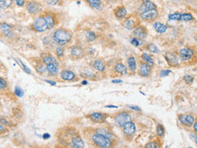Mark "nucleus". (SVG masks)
I'll use <instances>...</instances> for the list:
<instances>
[{
    "label": "nucleus",
    "mask_w": 197,
    "mask_h": 148,
    "mask_svg": "<svg viewBox=\"0 0 197 148\" xmlns=\"http://www.w3.org/2000/svg\"><path fill=\"white\" fill-rule=\"evenodd\" d=\"M72 38V34L69 30L59 28L54 31L53 35V41L58 45H67Z\"/></svg>",
    "instance_id": "nucleus-1"
},
{
    "label": "nucleus",
    "mask_w": 197,
    "mask_h": 148,
    "mask_svg": "<svg viewBox=\"0 0 197 148\" xmlns=\"http://www.w3.org/2000/svg\"><path fill=\"white\" fill-rule=\"evenodd\" d=\"M91 140L94 145L98 146V147L108 148L112 147L114 146L113 140L109 139V138L104 136V135L97 133L96 132H94V134H92Z\"/></svg>",
    "instance_id": "nucleus-2"
},
{
    "label": "nucleus",
    "mask_w": 197,
    "mask_h": 148,
    "mask_svg": "<svg viewBox=\"0 0 197 148\" xmlns=\"http://www.w3.org/2000/svg\"><path fill=\"white\" fill-rule=\"evenodd\" d=\"M78 134H79V133H77V131H76L73 128H72V129H67L65 131L61 133L60 138H58V139L60 140V143H61L63 145L70 146L71 143H72L73 138Z\"/></svg>",
    "instance_id": "nucleus-3"
},
{
    "label": "nucleus",
    "mask_w": 197,
    "mask_h": 148,
    "mask_svg": "<svg viewBox=\"0 0 197 148\" xmlns=\"http://www.w3.org/2000/svg\"><path fill=\"white\" fill-rule=\"evenodd\" d=\"M114 123H115V124H116L118 128H122L125 123L131 121V115L128 114L127 112L122 111L114 115Z\"/></svg>",
    "instance_id": "nucleus-4"
},
{
    "label": "nucleus",
    "mask_w": 197,
    "mask_h": 148,
    "mask_svg": "<svg viewBox=\"0 0 197 148\" xmlns=\"http://www.w3.org/2000/svg\"><path fill=\"white\" fill-rule=\"evenodd\" d=\"M33 29L37 32H43L47 30V22L44 16H40L36 18L33 22Z\"/></svg>",
    "instance_id": "nucleus-5"
},
{
    "label": "nucleus",
    "mask_w": 197,
    "mask_h": 148,
    "mask_svg": "<svg viewBox=\"0 0 197 148\" xmlns=\"http://www.w3.org/2000/svg\"><path fill=\"white\" fill-rule=\"evenodd\" d=\"M178 120L184 127L186 128H192L193 123L195 121V116L190 114H181L178 115Z\"/></svg>",
    "instance_id": "nucleus-6"
},
{
    "label": "nucleus",
    "mask_w": 197,
    "mask_h": 148,
    "mask_svg": "<svg viewBox=\"0 0 197 148\" xmlns=\"http://www.w3.org/2000/svg\"><path fill=\"white\" fill-rule=\"evenodd\" d=\"M136 125L133 122L129 121L127 123H125L123 127H122V132H123V134L127 138H131V137H133V135L136 133Z\"/></svg>",
    "instance_id": "nucleus-7"
},
{
    "label": "nucleus",
    "mask_w": 197,
    "mask_h": 148,
    "mask_svg": "<svg viewBox=\"0 0 197 148\" xmlns=\"http://www.w3.org/2000/svg\"><path fill=\"white\" fill-rule=\"evenodd\" d=\"M195 54V51L190 48H183L179 51V58L181 61L186 62L191 60Z\"/></svg>",
    "instance_id": "nucleus-8"
},
{
    "label": "nucleus",
    "mask_w": 197,
    "mask_h": 148,
    "mask_svg": "<svg viewBox=\"0 0 197 148\" xmlns=\"http://www.w3.org/2000/svg\"><path fill=\"white\" fill-rule=\"evenodd\" d=\"M108 117V115L107 114H104L101 112H94V113L88 115V118L90 119L96 123H104Z\"/></svg>",
    "instance_id": "nucleus-9"
},
{
    "label": "nucleus",
    "mask_w": 197,
    "mask_h": 148,
    "mask_svg": "<svg viewBox=\"0 0 197 148\" xmlns=\"http://www.w3.org/2000/svg\"><path fill=\"white\" fill-rule=\"evenodd\" d=\"M140 21L139 18L136 16H130L125 20V22L123 23L124 27L127 30H133L134 28H136L137 26H139Z\"/></svg>",
    "instance_id": "nucleus-10"
},
{
    "label": "nucleus",
    "mask_w": 197,
    "mask_h": 148,
    "mask_svg": "<svg viewBox=\"0 0 197 148\" xmlns=\"http://www.w3.org/2000/svg\"><path fill=\"white\" fill-rule=\"evenodd\" d=\"M165 60L168 63V64L171 67H177L179 64V59L177 54L172 52H168L164 54Z\"/></svg>",
    "instance_id": "nucleus-11"
},
{
    "label": "nucleus",
    "mask_w": 197,
    "mask_h": 148,
    "mask_svg": "<svg viewBox=\"0 0 197 148\" xmlns=\"http://www.w3.org/2000/svg\"><path fill=\"white\" fill-rule=\"evenodd\" d=\"M148 35V31L146 28L143 26H137L136 28L133 29V36L138 39L144 40L146 38Z\"/></svg>",
    "instance_id": "nucleus-12"
},
{
    "label": "nucleus",
    "mask_w": 197,
    "mask_h": 148,
    "mask_svg": "<svg viewBox=\"0 0 197 148\" xmlns=\"http://www.w3.org/2000/svg\"><path fill=\"white\" fill-rule=\"evenodd\" d=\"M151 67L149 66L147 64L144 62H141L140 64L139 68H138V74L142 77H148L151 74Z\"/></svg>",
    "instance_id": "nucleus-13"
},
{
    "label": "nucleus",
    "mask_w": 197,
    "mask_h": 148,
    "mask_svg": "<svg viewBox=\"0 0 197 148\" xmlns=\"http://www.w3.org/2000/svg\"><path fill=\"white\" fill-rule=\"evenodd\" d=\"M158 16V12L157 10H148V11L142 12L141 14V17L145 21H154Z\"/></svg>",
    "instance_id": "nucleus-14"
},
{
    "label": "nucleus",
    "mask_w": 197,
    "mask_h": 148,
    "mask_svg": "<svg viewBox=\"0 0 197 148\" xmlns=\"http://www.w3.org/2000/svg\"><path fill=\"white\" fill-rule=\"evenodd\" d=\"M26 8H27L28 12H29L30 13L36 14L40 11V9H41V4L37 3L36 1H31V2H28L27 3Z\"/></svg>",
    "instance_id": "nucleus-15"
},
{
    "label": "nucleus",
    "mask_w": 197,
    "mask_h": 148,
    "mask_svg": "<svg viewBox=\"0 0 197 148\" xmlns=\"http://www.w3.org/2000/svg\"><path fill=\"white\" fill-rule=\"evenodd\" d=\"M84 53H84L83 49L79 45H74L71 49V55L72 58L76 59H81L84 56Z\"/></svg>",
    "instance_id": "nucleus-16"
},
{
    "label": "nucleus",
    "mask_w": 197,
    "mask_h": 148,
    "mask_svg": "<svg viewBox=\"0 0 197 148\" xmlns=\"http://www.w3.org/2000/svg\"><path fill=\"white\" fill-rule=\"evenodd\" d=\"M95 132L97 133H100L101 135H104V136H105L109 139H111L114 141L115 138H116V136L114 134L113 131H112L111 129H108V128H100V129H95Z\"/></svg>",
    "instance_id": "nucleus-17"
},
{
    "label": "nucleus",
    "mask_w": 197,
    "mask_h": 148,
    "mask_svg": "<svg viewBox=\"0 0 197 148\" xmlns=\"http://www.w3.org/2000/svg\"><path fill=\"white\" fill-rule=\"evenodd\" d=\"M60 77L64 81H73L76 79L75 73L70 70H63L60 73Z\"/></svg>",
    "instance_id": "nucleus-18"
},
{
    "label": "nucleus",
    "mask_w": 197,
    "mask_h": 148,
    "mask_svg": "<svg viewBox=\"0 0 197 148\" xmlns=\"http://www.w3.org/2000/svg\"><path fill=\"white\" fill-rule=\"evenodd\" d=\"M127 13V9L124 6H119L114 10V15H115V17L117 19L121 20L125 18Z\"/></svg>",
    "instance_id": "nucleus-19"
},
{
    "label": "nucleus",
    "mask_w": 197,
    "mask_h": 148,
    "mask_svg": "<svg viewBox=\"0 0 197 148\" xmlns=\"http://www.w3.org/2000/svg\"><path fill=\"white\" fill-rule=\"evenodd\" d=\"M45 67H46L47 72L51 76H57L58 74V73H59L58 62L57 63H53V64H46Z\"/></svg>",
    "instance_id": "nucleus-20"
},
{
    "label": "nucleus",
    "mask_w": 197,
    "mask_h": 148,
    "mask_svg": "<svg viewBox=\"0 0 197 148\" xmlns=\"http://www.w3.org/2000/svg\"><path fill=\"white\" fill-rule=\"evenodd\" d=\"M92 66L94 67V69L98 71V72H100V73H103L104 72L105 70L106 65L105 63L102 60V59H95L93 63H92Z\"/></svg>",
    "instance_id": "nucleus-21"
},
{
    "label": "nucleus",
    "mask_w": 197,
    "mask_h": 148,
    "mask_svg": "<svg viewBox=\"0 0 197 148\" xmlns=\"http://www.w3.org/2000/svg\"><path fill=\"white\" fill-rule=\"evenodd\" d=\"M85 146V143H84L83 140L80 137V135H76L71 143L70 147L73 148H82Z\"/></svg>",
    "instance_id": "nucleus-22"
},
{
    "label": "nucleus",
    "mask_w": 197,
    "mask_h": 148,
    "mask_svg": "<svg viewBox=\"0 0 197 148\" xmlns=\"http://www.w3.org/2000/svg\"><path fill=\"white\" fill-rule=\"evenodd\" d=\"M114 71L118 75L123 76L126 75L127 73V66L123 64L122 63H117L115 66H114Z\"/></svg>",
    "instance_id": "nucleus-23"
},
{
    "label": "nucleus",
    "mask_w": 197,
    "mask_h": 148,
    "mask_svg": "<svg viewBox=\"0 0 197 148\" xmlns=\"http://www.w3.org/2000/svg\"><path fill=\"white\" fill-rule=\"evenodd\" d=\"M142 9H144V11L155 10V9H157V7H156L155 3L150 1V0H142Z\"/></svg>",
    "instance_id": "nucleus-24"
},
{
    "label": "nucleus",
    "mask_w": 197,
    "mask_h": 148,
    "mask_svg": "<svg viewBox=\"0 0 197 148\" xmlns=\"http://www.w3.org/2000/svg\"><path fill=\"white\" fill-rule=\"evenodd\" d=\"M44 17H45V20H46V22H47L48 29L53 27L54 25H55V18H54L53 15L50 13H45Z\"/></svg>",
    "instance_id": "nucleus-25"
},
{
    "label": "nucleus",
    "mask_w": 197,
    "mask_h": 148,
    "mask_svg": "<svg viewBox=\"0 0 197 148\" xmlns=\"http://www.w3.org/2000/svg\"><path fill=\"white\" fill-rule=\"evenodd\" d=\"M127 66L129 70H130L131 72H132V73H134L136 70V68H137L136 59L134 58L133 56H130L127 59Z\"/></svg>",
    "instance_id": "nucleus-26"
},
{
    "label": "nucleus",
    "mask_w": 197,
    "mask_h": 148,
    "mask_svg": "<svg viewBox=\"0 0 197 148\" xmlns=\"http://www.w3.org/2000/svg\"><path fill=\"white\" fill-rule=\"evenodd\" d=\"M141 59L142 60H143V62L144 63H145V64H147L149 66H150V67H152L155 66V61H154V59H153V58L151 57V56L150 55V54H148L147 53H143L141 54Z\"/></svg>",
    "instance_id": "nucleus-27"
},
{
    "label": "nucleus",
    "mask_w": 197,
    "mask_h": 148,
    "mask_svg": "<svg viewBox=\"0 0 197 148\" xmlns=\"http://www.w3.org/2000/svg\"><path fill=\"white\" fill-rule=\"evenodd\" d=\"M86 3H88L90 7L92 9H96V10H100L102 9V3L101 0H86Z\"/></svg>",
    "instance_id": "nucleus-28"
},
{
    "label": "nucleus",
    "mask_w": 197,
    "mask_h": 148,
    "mask_svg": "<svg viewBox=\"0 0 197 148\" xmlns=\"http://www.w3.org/2000/svg\"><path fill=\"white\" fill-rule=\"evenodd\" d=\"M154 28H155V30L158 33H164V32H166L167 29H168V27H167L166 25H164V24H163V23L161 22H155V24H154Z\"/></svg>",
    "instance_id": "nucleus-29"
},
{
    "label": "nucleus",
    "mask_w": 197,
    "mask_h": 148,
    "mask_svg": "<svg viewBox=\"0 0 197 148\" xmlns=\"http://www.w3.org/2000/svg\"><path fill=\"white\" fill-rule=\"evenodd\" d=\"M0 30L2 31V32L6 36H9L12 34V27L6 23L0 24Z\"/></svg>",
    "instance_id": "nucleus-30"
},
{
    "label": "nucleus",
    "mask_w": 197,
    "mask_h": 148,
    "mask_svg": "<svg viewBox=\"0 0 197 148\" xmlns=\"http://www.w3.org/2000/svg\"><path fill=\"white\" fill-rule=\"evenodd\" d=\"M42 61L45 65L53 64V63H57L53 55H51V54H44L43 58H42Z\"/></svg>",
    "instance_id": "nucleus-31"
},
{
    "label": "nucleus",
    "mask_w": 197,
    "mask_h": 148,
    "mask_svg": "<svg viewBox=\"0 0 197 148\" xmlns=\"http://www.w3.org/2000/svg\"><path fill=\"white\" fill-rule=\"evenodd\" d=\"M162 145L161 142H159L158 140H155V141H152V142H150V143H147L146 145H145V147L147 148H158L160 147Z\"/></svg>",
    "instance_id": "nucleus-32"
},
{
    "label": "nucleus",
    "mask_w": 197,
    "mask_h": 148,
    "mask_svg": "<svg viewBox=\"0 0 197 148\" xmlns=\"http://www.w3.org/2000/svg\"><path fill=\"white\" fill-rule=\"evenodd\" d=\"M85 36H86V38L88 42H93L96 38L95 34L91 31H86Z\"/></svg>",
    "instance_id": "nucleus-33"
},
{
    "label": "nucleus",
    "mask_w": 197,
    "mask_h": 148,
    "mask_svg": "<svg viewBox=\"0 0 197 148\" xmlns=\"http://www.w3.org/2000/svg\"><path fill=\"white\" fill-rule=\"evenodd\" d=\"M146 49H147L148 51H150V53H158L159 52V50H158V48L156 46L155 44H148L146 45Z\"/></svg>",
    "instance_id": "nucleus-34"
},
{
    "label": "nucleus",
    "mask_w": 197,
    "mask_h": 148,
    "mask_svg": "<svg viewBox=\"0 0 197 148\" xmlns=\"http://www.w3.org/2000/svg\"><path fill=\"white\" fill-rule=\"evenodd\" d=\"M156 133L158 135V137H163L165 133V129H164V126L162 124H158L156 127Z\"/></svg>",
    "instance_id": "nucleus-35"
},
{
    "label": "nucleus",
    "mask_w": 197,
    "mask_h": 148,
    "mask_svg": "<svg viewBox=\"0 0 197 148\" xmlns=\"http://www.w3.org/2000/svg\"><path fill=\"white\" fill-rule=\"evenodd\" d=\"M12 3V0H0V9H8Z\"/></svg>",
    "instance_id": "nucleus-36"
},
{
    "label": "nucleus",
    "mask_w": 197,
    "mask_h": 148,
    "mask_svg": "<svg viewBox=\"0 0 197 148\" xmlns=\"http://www.w3.org/2000/svg\"><path fill=\"white\" fill-rule=\"evenodd\" d=\"M56 54H57V56H58V58H61L62 56L64 54V50L61 45H59V46L56 49Z\"/></svg>",
    "instance_id": "nucleus-37"
},
{
    "label": "nucleus",
    "mask_w": 197,
    "mask_h": 148,
    "mask_svg": "<svg viewBox=\"0 0 197 148\" xmlns=\"http://www.w3.org/2000/svg\"><path fill=\"white\" fill-rule=\"evenodd\" d=\"M14 92H15V95L18 96V97H22L23 96V91L22 89L19 87H15V91H14Z\"/></svg>",
    "instance_id": "nucleus-38"
},
{
    "label": "nucleus",
    "mask_w": 197,
    "mask_h": 148,
    "mask_svg": "<svg viewBox=\"0 0 197 148\" xmlns=\"http://www.w3.org/2000/svg\"><path fill=\"white\" fill-rule=\"evenodd\" d=\"M183 79L184 81H186L187 84H192V82H193V81H194V77L190 75H186L183 77Z\"/></svg>",
    "instance_id": "nucleus-39"
},
{
    "label": "nucleus",
    "mask_w": 197,
    "mask_h": 148,
    "mask_svg": "<svg viewBox=\"0 0 197 148\" xmlns=\"http://www.w3.org/2000/svg\"><path fill=\"white\" fill-rule=\"evenodd\" d=\"M131 45H133L134 46H136V47H138L140 45V40L138 38H131Z\"/></svg>",
    "instance_id": "nucleus-40"
},
{
    "label": "nucleus",
    "mask_w": 197,
    "mask_h": 148,
    "mask_svg": "<svg viewBox=\"0 0 197 148\" xmlns=\"http://www.w3.org/2000/svg\"><path fill=\"white\" fill-rule=\"evenodd\" d=\"M7 87V82L3 78H0V90H3Z\"/></svg>",
    "instance_id": "nucleus-41"
},
{
    "label": "nucleus",
    "mask_w": 197,
    "mask_h": 148,
    "mask_svg": "<svg viewBox=\"0 0 197 148\" xmlns=\"http://www.w3.org/2000/svg\"><path fill=\"white\" fill-rule=\"evenodd\" d=\"M172 72L170 70H162L161 72H160V76L161 77H166V76L169 75Z\"/></svg>",
    "instance_id": "nucleus-42"
},
{
    "label": "nucleus",
    "mask_w": 197,
    "mask_h": 148,
    "mask_svg": "<svg viewBox=\"0 0 197 148\" xmlns=\"http://www.w3.org/2000/svg\"><path fill=\"white\" fill-rule=\"evenodd\" d=\"M16 3L20 7H22V6L25 5V0H16Z\"/></svg>",
    "instance_id": "nucleus-43"
},
{
    "label": "nucleus",
    "mask_w": 197,
    "mask_h": 148,
    "mask_svg": "<svg viewBox=\"0 0 197 148\" xmlns=\"http://www.w3.org/2000/svg\"><path fill=\"white\" fill-rule=\"evenodd\" d=\"M45 2L50 5H55L56 3L58 2V0H45Z\"/></svg>",
    "instance_id": "nucleus-44"
},
{
    "label": "nucleus",
    "mask_w": 197,
    "mask_h": 148,
    "mask_svg": "<svg viewBox=\"0 0 197 148\" xmlns=\"http://www.w3.org/2000/svg\"><path fill=\"white\" fill-rule=\"evenodd\" d=\"M4 131H6V128L2 124H0V133H3Z\"/></svg>",
    "instance_id": "nucleus-45"
},
{
    "label": "nucleus",
    "mask_w": 197,
    "mask_h": 148,
    "mask_svg": "<svg viewBox=\"0 0 197 148\" xmlns=\"http://www.w3.org/2000/svg\"><path fill=\"white\" fill-rule=\"evenodd\" d=\"M45 81H46V82H48V83H49L50 85H53V86H55L56 85V82H54V81H49V80H45Z\"/></svg>",
    "instance_id": "nucleus-46"
},
{
    "label": "nucleus",
    "mask_w": 197,
    "mask_h": 148,
    "mask_svg": "<svg viewBox=\"0 0 197 148\" xmlns=\"http://www.w3.org/2000/svg\"><path fill=\"white\" fill-rule=\"evenodd\" d=\"M129 107H130L131 109H135V110H141V109H140L138 106H130V105H129Z\"/></svg>",
    "instance_id": "nucleus-47"
},
{
    "label": "nucleus",
    "mask_w": 197,
    "mask_h": 148,
    "mask_svg": "<svg viewBox=\"0 0 197 148\" xmlns=\"http://www.w3.org/2000/svg\"><path fill=\"white\" fill-rule=\"evenodd\" d=\"M112 82H113V83H122V80H113Z\"/></svg>",
    "instance_id": "nucleus-48"
},
{
    "label": "nucleus",
    "mask_w": 197,
    "mask_h": 148,
    "mask_svg": "<svg viewBox=\"0 0 197 148\" xmlns=\"http://www.w3.org/2000/svg\"><path fill=\"white\" fill-rule=\"evenodd\" d=\"M106 108H117V106H114V105H108V106H106Z\"/></svg>",
    "instance_id": "nucleus-49"
},
{
    "label": "nucleus",
    "mask_w": 197,
    "mask_h": 148,
    "mask_svg": "<svg viewBox=\"0 0 197 148\" xmlns=\"http://www.w3.org/2000/svg\"><path fill=\"white\" fill-rule=\"evenodd\" d=\"M50 137L49 134H45V135H44V138H45V139H47L46 137Z\"/></svg>",
    "instance_id": "nucleus-50"
},
{
    "label": "nucleus",
    "mask_w": 197,
    "mask_h": 148,
    "mask_svg": "<svg viewBox=\"0 0 197 148\" xmlns=\"http://www.w3.org/2000/svg\"><path fill=\"white\" fill-rule=\"evenodd\" d=\"M82 83H83V84H87V81H84L83 82H82Z\"/></svg>",
    "instance_id": "nucleus-51"
}]
</instances>
